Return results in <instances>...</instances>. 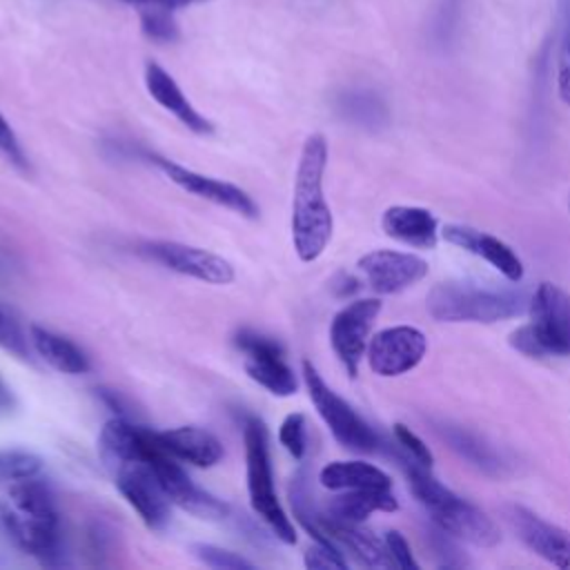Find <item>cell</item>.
<instances>
[{"mask_svg": "<svg viewBox=\"0 0 570 570\" xmlns=\"http://www.w3.org/2000/svg\"><path fill=\"white\" fill-rule=\"evenodd\" d=\"M439 432L443 434V439L461 454L465 456L470 463L479 465L485 472H497L501 470V459L494 454V450L490 445H485L479 436L470 434L463 428L456 425H441Z\"/></svg>", "mask_w": 570, "mask_h": 570, "instance_id": "obj_25", "label": "cell"}, {"mask_svg": "<svg viewBox=\"0 0 570 570\" xmlns=\"http://www.w3.org/2000/svg\"><path fill=\"white\" fill-rule=\"evenodd\" d=\"M127 4H136V7H158V9H167V11H174V9H180V7H187V4H194V2H205V0H122Z\"/></svg>", "mask_w": 570, "mask_h": 570, "instance_id": "obj_36", "label": "cell"}, {"mask_svg": "<svg viewBox=\"0 0 570 570\" xmlns=\"http://www.w3.org/2000/svg\"><path fill=\"white\" fill-rule=\"evenodd\" d=\"M383 232L405 245L419 249H434L439 240V223L430 209L394 205L381 216Z\"/></svg>", "mask_w": 570, "mask_h": 570, "instance_id": "obj_20", "label": "cell"}, {"mask_svg": "<svg viewBox=\"0 0 570 570\" xmlns=\"http://www.w3.org/2000/svg\"><path fill=\"white\" fill-rule=\"evenodd\" d=\"M428 352V338L410 325L385 327L367 343V363L379 376H401L414 370Z\"/></svg>", "mask_w": 570, "mask_h": 570, "instance_id": "obj_13", "label": "cell"}, {"mask_svg": "<svg viewBox=\"0 0 570 570\" xmlns=\"http://www.w3.org/2000/svg\"><path fill=\"white\" fill-rule=\"evenodd\" d=\"M42 470V459L27 450H0V481H20L36 476Z\"/></svg>", "mask_w": 570, "mask_h": 570, "instance_id": "obj_27", "label": "cell"}, {"mask_svg": "<svg viewBox=\"0 0 570 570\" xmlns=\"http://www.w3.org/2000/svg\"><path fill=\"white\" fill-rule=\"evenodd\" d=\"M303 379L316 412L343 448L352 452H374L379 448V434L356 414V410L345 399H341L323 381L309 361H303Z\"/></svg>", "mask_w": 570, "mask_h": 570, "instance_id": "obj_7", "label": "cell"}, {"mask_svg": "<svg viewBox=\"0 0 570 570\" xmlns=\"http://www.w3.org/2000/svg\"><path fill=\"white\" fill-rule=\"evenodd\" d=\"M278 441L281 445L301 461L305 454V416L301 412H292L283 419L278 428Z\"/></svg>", "mask_w": 570, "mask_h": 570, "instance_id": "obj_29", "label": "cell"}, {"mask_svg": "<svg viewBox=\"0 0 570 570\" xmlns=\"http://www.w3.org/2000/svg\"><path fill=\"white\" fill-rule=\"evenodd\" d=\"M156 443V432L149 428L131 425L122 416L109 419L98 436L102 461L114 470L129 461H145Z\"/></svg>", "mask_w": 570, "mask_h": 570, "instance_id": "obj_17", "label": "cell"}, {"mask_svg": "<svg viewBox=\"0 0 570 570\" xmlns=\"http://www.w3.org/2000/svg\"><path fill=\"white\" fill-rule=\"evenodd\" d=\"M118 492L138 512L151 530H163L169 521V499L160 488L154 470L145 461H129L114 468Z\"/></svg>", "mask_w": 570, "mask_h": 570, "instance_id": "obj_12", "label": "cell"}, {"mask_svg": "<svg viewBox=\"0 0 570 570\" xmlns=\"http://www.w3.org/2000/svg\"><path fill=\"white\" fill-rule=\"evenodd\" d=\"M236 347L245 354V372L274 396H292L298 387L294 370L285 363L283 347L258 332L240 330L234 336Z\"/></svg>", "mask_w": 570, "mask_h": 570, "instance_id": "obj_9", "label": "cell"}, {"mask_svg": "<svg viewBox=\"0 0 570 570\" xmlns=\"http://www.w3.org/2000/svg\"><path fill=\"white\" fill-rule=\"evenodd\" d=\"M399 508V501L390 490H343V494L334 497L327 503V512L334 519L341 521H352V523H363L372 512H394Z\"/></svg>", "mask_w": 570, "mask_h": 570, "instance_id": "obj_24", "label": "cell"}, {"mask_svg": "<svg viewBox=\"0 0 570 570\" xmlns=\"http://www.w3.org/2000/svg\"><path fill=\"white\" fill-rule=\"evenodd\" d=\"M356 265L376 294L403 292L423 281L428 274V263L421 256L394 249L367 252Z\"/></svg>", "mask_w": 570, "mask_h": 570, "instance_id": "obj_16", "label": "cell"}, {"mask_svg": "<svg viewBox=\"0 0 570 570\" xmlns=\"http://www.w3.org/2000/svg\"><path fill=\"white\" fill-rule=\"evenodd\" d=\"M568 207H570V198H568Z\"/></svg>", "mask_w": 570, "mask_h": 570, "instance_id": "obj_37", "label": "cell"}, {"mask_svg": "<svg viewBox=\"0 0 570 570\" xmlns=\"http://www.w3.org/2000/svg\"><path fill=\"white\" fill-rule=\"evenodd\" d=\"M145 463H149V468L154 470L167 499L171 503H176L178 508L187 510L189 514H194L198 519H212V521L225 519L229 514V505L225 501L216 499L214 494L200 490L187 476V472L174 461V456L160 445L158 436H156V445L147 454Z\"/></svg>", "mask_w": 570, "mask_h": 570, "instance_id": "obj_8", "label": "cell"}, {"mask_svg": "<svg viewBox=\"0 0 570 570\" xmlns=\"http://www.w3.org/2000/svg\"><path fill=\"white\" fill-rule=\"evenodd\" d=\"M245 439V461H247V494L252 510L272 528L276 539L283 543H296V530L285 510L278 503L274 490V472L269 459V441L265 423L249 416L243 425Z\"/></svg>", "mask_w": 570, "mask_h": 570, "instance_id": "obj_6", "label": "cell"}, {"mask_svg": "<svg viewBox=\"0 0 570 570\" xmlns=\"http://www.w3.org/2000/svg\"><path fill=\"white\" fill-rule=\"evenodd\" d=\"M191 550L205 566L216 568V570H252L254 568V563L243 559L240 554L229 552L218 546H212V543H196Z\"/></svg>", "mask_w": 570, "mask_h": 570, "instance_id": "obj_28", "label": "cell"}, {"mask_svg": "<svg viewBox=\"0 0 570 570\" xmlns=\"http://www.w3.org/2000/svg\"><path fill=\"white\" fill-rule=\"evenodd\" d=\"M160 445L180 461L196 468H212L223 459V443L207 430L183 425L165 432H156Z\"/></svg>", "mask_w": 570, "mask_h": 570, "instance_id": "obj_21", "label": "cell"}, {"mask_svg": "<svg viewBox=\"0 0 570 570\" xmlns=\"http://www.w3.org/2000/svg\"><path fill=\"white\" fill-rule=\"evenodd\" d=\"M140 252L163 267L191 276L212 285H229L234 281V265L203 247L176 243V240H147L140 245Z\"/></svg>", "mask_w": 570, "mask_h": 570, "instance_id": "obj_10", "label": "cell"}, {"mask_svg": "<svg viewBox=\"0 0 570 570\" xmlns=\"http://www.w3.org/2000/svg\"><path fill=\"white\" fill-rule=\"evenodd\" d=\"M318 481L327 490H365V488L390 490L392 488L390 474L365 461H332L321 470Z\"/></svg>", "mask_w": 570, "mask_h": 570, "instance_id": "obj_22", "label": "cell"}, {"mask_svg": "<svg viewBox=\"0 0 570 570\" xmlns=\"http://www.w3.org/2000/svg\"><path fill=\"white\" fill-rule=\"evenodd\" d=\"M419 463L407 468V483L416 501L428 510L430 519L439 525L441 532L461 539L479 548H492L499 543L501 534L494 521L479 510L474 503L454 494L441 481Z\"/></svg>", "mask_w": 570, "mask_h": 570, "instance_id": "obj_3", "label": "cell"}, {"mask_svg": "<svg viewBox=\"0 0 570 570\" xmlns=\"http://www.w3.org/2000/svg\"><path fill=\"white\" fill-rule=\"evenodd\" d=\"M0 347L11 352L18 358H27L29 356L27 336H24L20 323L2 305H0Z\"/></svg>", "mask_w": 570, "mask_h": 570, "instance_id": "obj_30", "label": "cell"}, {"mask_svg": "<svg viewBox=\"0 0 570 570\" xmlns=\"http://www.w3.org/2000/svg\"><path fill=\"white\" fill-rule=\"evenodd\" d=\"M0 528L22 552L45 566L62 561V530L56 499L36 476L11 481L0 497Z\"/></svg>", "mask_w": 570, "mask_h": 570, "instance_id": "obj_1", "label": "cell"}, {"mask_svg": "<svg viewBox=\"0 0 570 570\" xmlns=\"http://www.w3.org/2000/svg\"><path fill=\"white\" fill-rule=\"evenodd\" d=\"M381 312L379 298H358L336 312L330 325V343L350 376H356L358 363L367 350L370 330Z\"/></svg>", "mask_w": 570, "mask_h": 570, "instance_id": "obj_11", "label": "cell"}, {"mask_svg": "<svg viewBox=\"0 0 570 570\" xmlns=\"http://www.w3.org/2000/svg\"><path fill=\"white\" fill-rule=\"evenodd\" d=\"M145 87L149 91V96L163 107L167 109L171 116H176L189 131L194 134H212L214 125L212 120H207L183 94V89L178 87V82L154 60H149L145 65Z\"/></svg>", "mask_w": 570, "mask_h": 570, "instance_id": "obj_19", "label": "cell"}, {"mask_svg": "<svg viewBox=\"0 0 570 570\" xmlns=\"http://www.w3.org/2000/svg\"><path fill=\"white\" fill-rule=\"evenodd\" d=\"M503 517L519 541L557 568L570 570V530L543 521L539 514L523 505H505Z\"/></svg>", "mask_w": 570, "mask_h": 570, "instance_id": "obj_15", "label": "cell"}, {"mask_svg": "<svg viewBox=\"0 0 570 570\" xmlns=\"http://www.w3.org/2000/svg\"><path fill=\"white\" fill-rule=\"evenodd\" d=\"M147 158L180 189H185V191H189L198 198H205L214 205L227 207V209H232V212H236L245 218H258V205L254 203V198L245 189H240L232 183L198 174L194 169H187V167H183V165H178L169 158L158 156V154H147Z\"/></svg>", "mask_w": 570, "mask_h": 570, "instance_id": "obj_14", "label": "cell"}, {"mask_svg": "<svg viewBox=\"0 0 570 570\" xmlns=\"http://www.w3.org/2000/svg\"><path fill=\"white\" fill-rule=\"evenodd\" d=\"M443 238L483 261H488L497 272H501L508 281H521L523 278V263L521 258L497 236H490L485 232H479L468 225H445Z\"/></svg>", "mask_w": 570, "mask_h": 570, "instance_id": "obj_18", "label": "cell"}, {"mask_svg": "<svg viewBox=\"0 0 570 570\" xmlns=\"http://www.w3.org/2000/svg\"><path fill=\"white\" fill-rule=\"evenodd\" d=\"M557 91L559 98L570 105V20H568V29H566V38L561 45V53H559V67H557Z\"/></svg>", "mask_w": 570, "mask_h": 570, "instance_id": "obj_35", "label": "cell"}, {"mask_svg": "<svg viewBox=\"0 0 570 570\" xmlns=\"http://www.w3.org/2000/svg\"><path fill=\"white\" fill-rule=\"evenodd\" d=\"M394 436H396V441L401 443V448L410 454V459H412L414 463H419V465H423V468H430V465H432V452H430V448H428L407 425L396 423V425H394Z\"/></svg>", "mask_w": 570, "mask_h": 570, "instance_id": "obj_32", "label": "cell"}, {"mask_svg": "<svg viewBox=\"0 0 570 570\" xmlns=\"http://www.w3.org/2000/svg\"><path fill=\"white\" fill-rule=\"evenodd\" d=\"M31 343L36 352L58 372L65 374H85L89 372V358L87 354L67 336H60L51 330H45L40 325H31L29 330Z\"/></svg>", "mask_w": 570, "mask_h": 570, "instance_id": "obj_23", "label": "cell"}, {"mask_svg": "<svg viewBox=\"0 0 570 570\" xmlns=\"http://www.w3.org/2000/svg\"><path fill=\"white\" fill-rule=\"evenodd\" d=\"M327 167V142L323 134L305 138L292 198V243L303 263H314L330 245L334 218L323 194V176Z\"/></svg>", "mask_w": 570, "mask_h": 570, "instance_id": "obj_2", "label": "cell"}, {"mask_svg": "<svg viewBox=\"0 0 570 570\" xmlns=\"http://www.w3.org/2000/svg\"><path fill=\"white\" fill-rule=\"evenodd\" d=\"M305 566L312 568V570H318V568L345 570V568H347V561L343 559L341 548L316 543V546H312V548L305 552Z\"/></svg>", "mask_w": 570, "mask_h": 570, "instance_id": "obj_33", "label": "cell"}, {"mask_svg": "<svg viewBox=\"0 0 570 570\" xmlns=\"http://www.w3.org/2000/svg\"><path fill=\"white\" fill-rule=\"evenodd\" d=\"M510 345L528 356H570V294L541 283L530 301V323L510 334Z\"/></svg>", "mask_w": 570, "mask_h": 570, "instance_id": "obj_5", "label": "cell"}, {"mask_svg": "<svg viewBox=\"0 0 570 570\" xmlns=\"http://www.w3.org/2000/svg\"><path fill=\"white\" fill-rule=\"evenodd\" d=\"M428 312L441 323H497L525 309V298L510 289H490L463 281L436 283L428 292Z\"/></svg>", "mask_w": 570, "mask_h": 570, "instance_id": "obj_4", "label": "cell"}, {"mask_svg": "<svg viewBox=\"0 0 570 570\" xmlns=\"http://www.w3.org/2000/svg\"><path fill=\"white\" fill-rule=\"evenodd\" d=\"M385 546H387V552H390L394 566H399V568H419L416 559L412 557L410 543L405 541V537L399 530H390L385 534Z\"/></svg>", "mask_w": 570, "mask_h": 570, "instance_id": "obj_34", "label": "cell"}, {"mask_svg": "<svg viewBox=\"0 0 570 570\" xmlns=\"http://www.w3.org/2000/svg\"><path fill=\"white\" fill-rule=\"evenodd\" d=\"M0 156H2L9 165H13L16 169L29 171L27 154H24V149H22V145H20V140H18V136H16V131L11 129L9 120L2 116V111H0Z\"/></svg>", "mask_w": 570, "mask_h": 570, "instance_id": "obj_31", "label": "cell"}, {"mask_svg": "<svg viewBox=\"0 0 570 570\" xmlns=\"http://www.w3.org/2000/svg\"><path fill=\"white\" fill-rule=\"evenodd\" d=\"M140 31L145 33V38L160 45H171L180 40V27L174 20L171 11L158 9V7L140 9Z\"/></svg>", "mask_w": 570, "mask_h": 570, "instance_id": "obj_26", "label": "cell"}]
</instances>
